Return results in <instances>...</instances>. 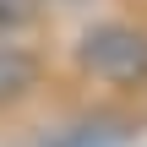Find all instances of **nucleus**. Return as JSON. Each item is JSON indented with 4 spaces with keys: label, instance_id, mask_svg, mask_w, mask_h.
Masks as SVG:
<instances>
[{
    "label": "nucleus",
    "instance_id": "1",
    "mask_svg": "<svg viewBox=\"0 0 147 147\" xmlns=\"http://www.w3.org/2000/svg\"><path fill=\"white\" fill-rule=\"evenodd\" d=\"M76 65L109 87H142L147 82V33L131 22H93L76 38Z\"/></svg>",
    "mask_w": 147,
    "mask_h": 147
},
{
    "label": "nucleus",
    "instance_id": "2",
    "mask_svg": "<svg viewBox=\"0 0 147 147\" xmlns=\"http://www.w3.org/2000/svg\"><path fill=\"white\" fill-rule=\"evenodd\" d=\"M33 87H38V55L16 38H0V109L22 104Z\"/></svg>",
    "mask_w": 147,
    "mask_h": 147
},
{
    "label": "nucleus",
    "instance_id": "3",
    "mask_svg": "<svg viewBox=\"0 0 147 147\" xmlns=\"http://www.w3.org/2000/svg\"><path fill=\"white\" fill-rule=\"evenodd\" d=\"M125 136L109 125V120H82V125H71V131H60L49 147H120Z\"/></svg>",
    "mask_w": 147,
    "mask_h": 147
}]
</instances>
